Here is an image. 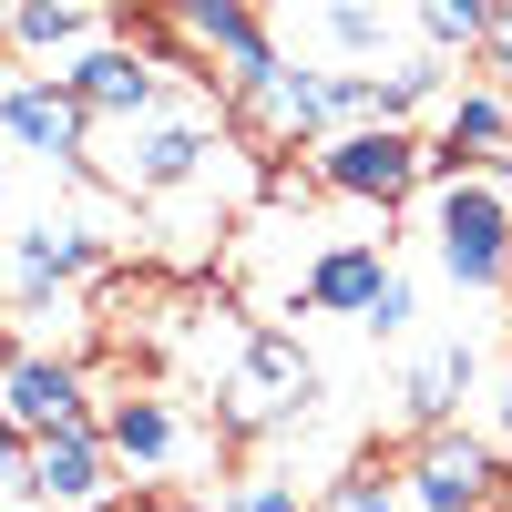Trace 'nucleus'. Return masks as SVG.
<instances>
[{"label":"nucleus","mask_w":512,"mask_h":512,"mask_svg":"<svg viewBox=\"0 0 512 512\" xmlns=\"http://www.w3.org/2000/svg\"><path fill=\"white\" fill-rule=\"evenodd\" d=\"M103 441L123 451V461H134V472H164V461H175L185 451V431H175V410H164V400H113V420H103Z\"/></svg>","instance_id":"nucleus-14"},{"label":"nucleus","mask_w":512,"mask_h":512,"mask_svg":"<svg viewBox=\"0 0 512 512\" xmlns=\"http://www.w3.org/2000/svg\"><path fill=\"white\" fill-rule=\"evenodd\" d=\"M93 175L113 195H175L195 175H216V113L205 103H164V113H134V123H113V154L93 164Z\"/></svg>","instance_id":"nucleus-1"},{"label":"nucleus","mask_w":512,"mask_h":512,"mask_svg":"<svg viewBox=\"0 0 512 512\" xmlns=\"http://www.w3.org/2000/svg\"><path fill=\"white\" fill-rule=\"evenodd\" d=\"M328 512H400V492L379 482V472H349V482L328 492Z\"/></svg>","instance_id":"nucleus-20"},{"label":"nucleus","mask_w":512,"mask_h":512,"mask_svg":"<svg viewBox=\"0 0 512 512\" xmlns=\"http://www.w3.org/2000/svg\"><path fill=\"white\" fill-rule=\"evenodd\" d=\"M0 420H11L21 441L72 431V420H82V369L72 359H11V369H0Z\"/></svg>","instance_id":"nucleus-10"},{"label":"nucleus","mask_w":512,"mask_h":512,"mask_svg":"<svg viewBox=\"0 0 512 512\" xmlns=\"http://www.w3.org/2000/svg\"><path fill=\"white\" fill-rule=\"evenodd\" d=\"M93 0H11V52H72Z\"/></svg>","instance_id":"nucleus-17"},{"label":"nucleus","mask_w":512,"mask_h":512,"mask_svg":"<svg viewBox=\"0 0 512 512\" xmlns=\"http://www.w3.org/2000/svg\"><path fill=\"white\" fill-rule=\"evenodd\" d=\"M0 134L31 164H52V175H82V164H93V113H82L72 82H0Z\"/></svg>","instance_id":"nucleus-4"},{"label":"nucleus","mask_w":512,"mask_h":512,"mask_svg":"<svg viewBox=\"0 0 512 512\" xmlns=\"http://www.w3.org/2000/svg\"><path fill=\"white\" fill-rule=\"evenodd\" d=\"M379 287H390V256H379L369 236H338L328 256H308V277H297V297H308V308H328V318H369Z\"/></svg>","instance_id":"nucleus-13"},{"label":"nucleus","mask_w":512,"mask_h":512,"mask_svg":"<svg viewBox=\"0 0 512 512\" xmlns=\"http://www.w3.org/2000/svg\"><path fill=\"white\" fill-rule=\"evenodd\" d=\"M431 256L451 287H512V185L502 175H441V205H431Z\"/></svg>","instance_id":"nucleus-2"},{"label":"nucleus","mask_w":512,"mask_h":512,"mask_svg":"<svg viewBox=\"0 0 512 512\" xmlns=\"http://www.w3.org/2000/svg\"><path fill=\"white\" fill-rule=\"evenodd\" d=\"M164 21H175L185 52H205L226 72V103L246 93V82L277 72V41H267V21H256V0H164Z\"/></svg>","instance_id":"nucleus-5"},{"label":"nucleus","mask_w":512,"mask_h":512,"mask_svg":"<svg viewBox=\"0 0 512 512\" xmlns=\"http://www.w3.org/2000/svg\"><path fill=\"white\" fill-rule=\"evenodd\" d=\"M31 492H41V512H103V492H113V441L93 431V420L41 431V441H31Z\"/></svg>","instance_id":"nucleus-9"},{"label":"nucleus","mask_w":512,"mask_h":512,"mask_svg":"<svg viewBox=\"0 0 512 512\" xmlns=\"http://www.w3.org/2000/svg\"><path fill=\"white\" fill-rule=\"evenodd\" d=\"M62 82L82 93L93 123H134V113H164V103H175V82H164V62L144 52V41H93Z\"/></svg>","instance_id":"nucleus-7"},{"label":"nucleus","mask_w":512,"mask_h":512,"mask_svg":"<svg viewBox=\"0 0 512 512\" xmlns=\"http://www.w3.org/2000/svg\"><path fill=\"white\" fill-rule=\"evenodd\" d=\"M482 62H492V82H512V0L492 11V31H482Z\"/></svg>","instance_id":"nucleus-22"},{"label":"nucleus","mask_w":512,"mask_h":512,"mask_svg":"<svg viewBox=\"0 0 512 512\" xmlns=\"http://www.w3.org/2000/svg\"><path fill=\"white\" fill-rule=\"evenodd\" d=\"M420 175H431V144L410 123H338L318 144V185L349 195V205H400Z\"/></svg>","instance_id":"nucleus-3"},{"label":"nucleus","mask_w":512,"mask_h":512,"mask_svg":"<svg viewBox=\"0 0 512 512\" xmlns=\"http://www.w3.org/2000/svg\"><path fill=\"white\" fill-rule=\"evenodd\" d=\"M410 318H420V287H410V277L390 267V287H379V297H369V318H359V328H379V338H400Z\"/></svg>","instance_id":"nucleus-19"},{"label":"nucleus","mask_w":512,"mask_h":512,"mask_svg":"<svg viewBox=\"0 0 512 512\" xmlns=\"http://www.w3.org/2000/svg\"><path fill=\"white\" fill-rule=\"evenodd\" d=\"M103 226L93 216H31L11 236V297L21 308H41V287H82V277H103Z\"/></svg>","instance_id":"nucleus-6"},{"label":"nucleus","mask_w":512,"mask_h":512,"mask_svg":"<svg viewBox=\"0 0 512 512\" xmlns=\"http://www.w3.org/2000/svg\"><path fill=\"white\" fill-rule=\"evenodd\" d=\"M502 154H512V103H502V82H482V93H451V103H441L431 175H472V164H502Z\"/></svg>","instance_id":"nucleus-11"},{"label":"nucleus","mask_w":512,"mask_h":512,"mask_svg":"<svg viewBox=\"0 0 512 512\" xmlns=\"http://www.w3.org/2000/svg\"><path fill=\"white\" fill-rule=\"evenodd\" d=\"M492 11H502V0H420V31H431L441 52H451V41H472V52H482V31H492Z\"/></svg>","instance_id":"nucleus-18"},{"label":"nucleus","mask_w":512,"mask_h":512,"mask_svg":"<svg viewBox=\"0 0 512 512\" xmlns=\"http://www.w3.org/2000/svg\"><path fill=\"white\" fill-rule=\"evenodd\" d=\"M502 441H512V379H502Z\"/></svg>","instance_id":"nucleus-24"},{"label":"nucleus","mask_w":512,"mask_h":512,"mask_svg":"<svg viewBox=\"0 0 512 512\" xmlns=\"http://www.w3.org/2000/svg\"><path fill=\"white\" fill-rule=\"evenodd\" d=\"M308 390H318V369H308V349L297 338H277V328H246V349H236V379H226V410L246 420H287V410H308Z\"/></svg>","instance_id":"nucleus-8"},{"label":"nucleus","mask_w":512,"mask_h":512,"mask_svg":"<svg viewBox=\"0 0 512 512\" xmlns=\"http://www.w3.org/2000/svg\"><path fill=\"white\" fill-rule=\"evenodd\" d=\"M93 11H134V0H93Z\"/></svg>","instance_id":"nucleus-25"},{"label":"nucleus","mask_w":512,"mask_h":512,"mask_svg":"<svg viewBox=\"0 0 512 512\" xmlns=\"http://www.w3.org/2000/svg\"><path fill=\"white\" fill-rule=\"evenodd\" d=\"M472 369H482V349H472V338H451L441 359H420V369H410V390H400V400H410V420H420V431H441V420L461 410Z\"/></svg>","instance_id":"nucleus-15"},{"label":"nucleus","mask_w":512,"mask_h":512,"mask_svg":"<svg viewBox=\"0 0 512 512\" xmlns=\"http://www.w3.org/2000/svg\"><path fill=\"white\" fill-rule=\"evenodd\" d=\"M11 154H21V144L0 134V226H11Z\"/></svg>","instance_id":"nucleus-23"},{"label":"nucleus","mask_w":512,"mask_h":512,"mask_svg":"<svg viewBox=\"0 0 512 512\" xmlns=\"http://www.w3.org/2000/svg\"><path fill=\"white\" fill-rule=\"evenodd\" d=\"M308 21L328 41V62H379L390 52V11L379 0H308Z\"/></svg>","instance_id":"nucleus-16"},{"label":"nucleus","mask_w":512,"mask_h":512,"mask_svg":"<svg viewBox=\"0 0 512 512\" xmlns=\"http://www.w3.org/2000/svg\"><path fill=\"white\" fill-rule=\"evenodd\" d=\"M236 512H308V502H297V482H277V472H246L236 482Z\"/></svg>","instance_id":"nucleus-21"},{"label":"nucleus","mask_w":512,"mask_h":512,"mask_svg":"<svg viewBox=\"0 0 512 512\" xmlns=\"http://www.w3.org/2000/svg\"><path fill=\"white\" fill-rule=\"evenodd\" d=\"M410 492L431 502V512H482V502L502 492V472H492V451H482V441L431 431V441H420V461H410Z\"/></svg>","instance_id":"nucleus-12"}]
</instances>
